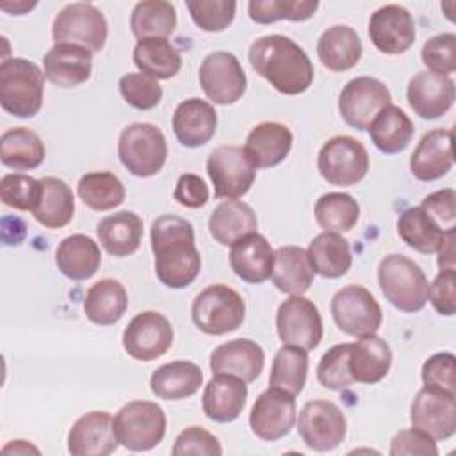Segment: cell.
Segmentation results:
<instances>
[{"label": "cell", "mask_w": 456, "mask_h": 456, "mask_svg": "<svg viewBox=\"0 0 456 456\" xmlns=\"http://www.w3.org/2000/svg\"><path fill=\"white\" fill-rule=\"evenodd\" d=\"M155 274L169 289H185L200 274L201 256L192 224L175 214L159 216L150 228Z\"/></svg>", "instance_id": "obj_1"}, {"label": "cell", "mask_w": 456, "mask_h": 456, "mask_svg": "<svg viewBox=\"0 0 456 456\" xmlns=\"http://www.w3.org/2000/svg\"><path fill=\"white\" fill-rule=\"evenodd\" d=\"M248 57L253 69L281 94H301L314 82L310 57L289 36L267 34L255 39Z\"/></svg>", "instance_id": "obj_2"}, {"label": "cell", "mask_w": 456, "mask_h": 456, "mask_svg": "<svg viewBox=\"0 0 456 456\" xmlns=\"http://www.w3.org/2000/svg\"><path fill=\"white\" fill-rule=\"evenodd\" d=\"M45 96V71L21 57L4 59L0 64V105L14 118H32Z\"/></svg>", "instance_id": "obj_3"}, {"label": "cell", "mask_w": 456, "mask_h": 456, "mask_svg": "<svg viewBox=\"0 0 456 456\" xmlns=\"http://www.w3.org/2000/svg\"><path fill=\"white\" fill-rule=\"evenodd\" d=\"M378 283L385 299L401 312L413 314L428 303V278L420 265L404 255L392 253L379 262Z\"/></svg>", "instance_id": "obj_4"}, {"label": "cell", "mask_w": 456, "mask_h": 456, "mask_svg": "<svg viewBox=\"0 0 456 456\" xmlns=\"http://www.w3.org/2000/svg\"><path fill=\"white\" fill-rule=\"evenodd\" d=\"M191 317L200 331L207 335H224L242 326L246 303L235 289L224 283H214L194 297Z\"/></svg>", "instance_id": "obj_5"}, {"label": "cell", "mask_w": 456, "mask_h": 456, "mask_svg": "<svg viewBox=\"0 0 456 456\" xmlns=\"http://www.w3.org/2000/svg\"><path fill=\"white\" fill-rule=\"evenodd\" d=\"M118 157L134 176H153L164 167L167 159L166 137L151 123H132L119 134Z\"/></svg>", "instance_id": "obj_6"}, {"label": "cell", "mask_w": 456, "mask_h": 456, "mask_svg": "<svg viewBox=\"0 0 456 456\" xmlns=\"http://www.w3.org/2000/svg\"><path fill=\"white\" fill-rule=\"evenodd\" d=\"M118 442L128 451H150L166 435V413L151 401H130L114 415Z\"/></svg>", "instance_id": "obj_7"}, {"label": "cell", "mask_w": 456, "mask_h": 456, "mask_svg": "<svg viewBox=\"0 0 456 456\" xmlns=\"http://www.w3.org/2000/svg\"><path fill=\"white\" fill-rule=\"evenodd\" d=\"M317 169L330 185L351 187L365 178L369 153L358 139L337 135L328 139L319 150Z\"/></svg>", "instance_id": "obj_8"}, {"label": "cell", "mask_w": 456, "mask_h": 456, "mask_svg": "<svg viewBox=\"0 0 456 456\" xmlns=\"http://www.w3.org/2000/svg\"><path fill=\"white\" fill-rule=\"evenodd\" d=\"M109 34L103 12L93 4L73 2L59 11L52 23V39L55 43L78 45L91 53L105 46Z\"/></svg>", "instance_id": "obj_9"}, {"label": "cell", "mask_w": 456, "mask_h": 456, "mask_svg": "<svg viewBox=\"0 0 456 456\" xmlns=\"http://www.w3.org/2000/svg\"><path fill=\"white\" fill-rule=\"evenodd\" d=\"M331 315L340 331L351 337L374 335L383 321L376 297L362 285H346L331 299Z\"/></svg>", "instance_id": "obj_10"}, {"label": "cell", "mask_w": 456, "mask_h": 456, "mask_svg": "<svg viewBox=\"0 0 456 456\" xmlns=\"http://www.w3.org/2000/svg\"><path fill=\"white\" fill-rule=\"evenodd\" d=\"M297 433L306 447L326 452L338 447L347 433L344 411L331 401H308L297 417Z\"/></svg>", "instance_id": "obj_11"}, {"label": "cell", "mask_w": 456, "mask_h": 456, "mask_svg": "<svg viewBox=\"0 0 456 456\" xmlns=\"http://www.w3.org/2000/svg\"><path fill=\"white\" fill-rule=\"evenodd\" d=\"M207 173L214 185L216 198H242L253 185L256 169L240 146L226 144L212 150L207 157Z\"/></svg>", "instance_id": "obj_12"}, {"label": "cell", "mask_w": 456, "mask_h": 456, "mask_svg": "<svg viewBox=\"0 0 456 456\" xmlns=\"http://www.w3.org/2000/svg\"><path fill=\"white\" fill-rule=\"evenodd\" d=\"M200 86L205 96L216 105H232L246 91V73L232 52L217 50L200 64Z\"/></svg>", "instance_id": "obj_13"}, {"label": "cell", "mask_w": 456, "mask_h": 456, "mask_svg": "<svg viewBox=\"0 0 456 456\" xmlns=\"http://www.w3.org/2000/svg\"><path fill=\"white\" fill-rule=\"evenodd\" d=\"M392 102L388 87L374 77H356L349 80L338 94V112L342 119L356 130H367L372 119Z\"/></svg>", "instance_id": "obj_14"}, {"label": "cell", "mask_w": 456, "mask_h": 456, "mask_svg": "<svg viewBox=\"0 0 456 456\" xmlns=\"http://www.w3.org/2000/svg\"><path fill=\"white\" fill-rule=\"evenodd\" d=\"M276 331L285 346H296L305 351L315 349L322 340V319L314 301L301 296H290L276 312Z\"/></svg>", "instance_id": "obj_15"}, {"label": "cell", "mask_w": 456, "mask_h": 456, "mask_svg": "<svg viewBox=\"0 0 456 456\" xmlns=\"http://www.w3.org/2000/svg\"><path fill=\"white\" fill-rule=\"evenodd\" d=\"M173 338L175 331L167 317L153 310H144L128 322L121 342L130 358L137 362H151L169 351Z\"/></svg>", "instance_id": "obj_16"}, {"label": "cell", "mask_w": 456, "mask_h": 456, "mask_svg": "<svg viewBox=\"0 0 456 456\" xmlns=\"http://www.w3.org/2000/svg\"><path fill=\"white\" fill-rule=\"evenodd\" d=\"M411 428L433 440H447L456 433V395L435 387H422L410 408Z\"/></svg>", "instance_id": "obj_17"}, {"label": "cell", "mask_w": 456, "mask_h": 456, "mask_svg": "<svg viewBox=\"0 0 456 456\" xmlns=\"http://www.w3.org/2000/svg\"><path fill=\"white\" fill-rule=\"evenodd\" d=\"M296 413L294 395L269 387L256 397L251 408L249 428L258 438L274 442L290 433L296 424Z\"/></svg>", "instance_id": "obj_18"}, {"label": "cell", "mask_w": 456, "mask_h": 456, "mask_svg": "<svg viewBox=\"0 0 456 456\" xmlns=\"http://www.w3.org/2000/svg\"><path fill=\"white\" fill-rule=\"evenodd\" d=\"M369 37L381 53H404L411 48L417 37L413 16L403 5H383L370 14Z\"/></svg>", "instance_id": "obj_19"}, {"label": "cell", "mask_w": 456, "mask_h": 456, "mask_svg": "<svg viewBox=\"0 0 456 456\" xmlns=\"http://www.w3.org/2000/svg\"><path fill=\"white\" fill-rule=\"evenodd\" d=\"M118 445L114 419L109 411L84 413L68 433V451L73 456H107Z\"/></svg>", "instance_id": "obj_20"}, {"label": "cell", "mask_w": 456, "mask_h": 456, "mask_svg": "<svg viewBox=\"0 0 456 456\" xmlns=\"http://www.w3.org/2000/svg\"><path fill=\"white\" fill-rule=\"evenodd\" d=\"M406 98L417 116L424 119L442 118L454 103V80L433 71H420L408 82Z\"/></svg>", "instance_id": "obj_21"}, {"label": "cell", "mask_w": 456, "mask_h": 456, "mask_svg": "<svg viewBox=\"0 0 456 456\" xmlns=\"http://www.w3.org/2000/svg\"><path fill=\"white\" fill-rule=\"evenodd\" d=\"M265 363L264 349L251 338H233L217 346L210 354L212 374H230L244 383L255 381Z\"/></svg>", "instance_id": "obj_22"}, {"label": "cell", "mask_w": 456, "mask_h": 456, "mask_svg": "<svg viewBox=\"0 0 456 456\" xmlns=\"http://www.w3.org/2000/svg\"><path fill=\"white\" fill-rule=\"evenodd\" d=\"M452 164V132L445 128L424 134L410 157V171L420 182H433L445 176Z\"/></svg>", "instance_id": "obj_23"}, {"label": "cell", "mask_w": 456, "mask_h": 456, "mask_svg": "<svg viewBox=\"0 0 456 456\" xmlns=\"http://www.w3.org/2000/svg\"><path fill=\"white\" fill-rule=\"evenodd\" d=\"M93 53L78 45L55 43L43 57L45 77L59 87H77L89 80Z\"/></svg>", "instance_id": "obj_24"}, {"label": "cell", "mask_w": 456, "mask_h": 456, "mask_svg": "<svg viewBox=\"0 0 456 456\" xmlns=\"http://www.w3.org/2000/svg\"><path fill=\"white\" fill-rule=\"evenodd\" d=\"M292 141L294 137L287 125L262 121L251 128L242 150L255 169H264L283 162L290 153Z\"/></svg>", "instance_id": "obj_25"}, {"label": "cell", "mask_w": 456, "mask_h": 456, "mask_svg": "<svg viewBox=\"0 0 456 456\" xmlns=\"http://www.w3.org/2000/svg\"><path fill=\"white\" fill-rule=\"evenodd\" d=\"M274 251L271 242L258 232L237 239L230 249L232 271L248 283H264L271 278Z\"/></svg>", "instance_id": "obj_26"}, {"label": "cell", "mask_w": 456, "mask_h": 456, "mask_svg": "<svg viewBox=\"0 0 456 456\" xmlns=\"http://www.w3.org/2000/svg\"><path fill=\"white\" fill-rule=\"evenodd\" d=\"M217 128L216 109L200 98H189L176 105L173 114V132L185 148H200L207 144Z\"/></svg>", "instance_id": "obj_27"}, {"label": "cell", "mask_w": 456, "mask_h": 456, "mask_svg": "<svg viewBox=\"0 0 456 456\" xmlns=\"http://www.w3.org/2000/svg\"><path fill=\"white\" fill-rule=\"evenodd\" d=\"M248 387L242 379L230 374H214L205 385L201 406L203 413L219 424H228L239 419L246 406Z\"/></svg>", "instance_id": "obj_28"}, {"label": "cell", "mask_w": 456, "mask_h": 456, "mask_svg": "<svg viewBox=\"0 0 456 456\" xmlns=\"http://www.w3.org/2000/svg\"><path fill=\"white\" fill-rule=\"evenodd\" d=\"M390 365H392V349L376 333L367 337H358L356 342L349 344L347 369L354 383L374 385L388 374Z\"/></svg>", "instance_id": "obj_29"}, {"label": "cell", "mask_w": 456, "mask_h": 456, "mask_svg": "<svg viewBox=\"0 0 456 456\" xmlns=\"http://www.w3.org/2000/svg\"><path fill=\"white\" fill-rule=\"evenodd\" d=\"M362 39L354 28L347 25H333L326 28L317 41V57L321 64L333 73L354 68L362 59Z\"/></svg>", "instance_id": "obj_30"}, {"label": "cell", "mask_w": 456, "mask_h": 456, "mask_svg": "<svg viewBox=\"0 0 456 456\" xmlns=\"http://www.w3.org/2000/svg\"><path fill=\"white\" fill-rule=\"evenodd\" d=\"M55 264L57 269L69 280H89L96 274L102 264L100 246L89 235H68L59 242L55 249Z\"/></svg>", "instance_id": "obj_31"}, {"label": "cell", "mask_w": 456, "mask_h": 456, "mask_svg": "<svg viewBox=\"0 0 456 456\" xmlns=\"http://www.w3.org/2000/svg\"><path fill=\"white\" fill-rule=\"evenodd\" d=\"M96 235L109 255L118 258L128 256L141 246L142 219L132 210L105 216L96 224Z\"/></svg>", "instance_id": "obj_32"}, {"label": "cell", "mask_w": 456, "mask_h": 456, "mask_svg": "<svg viewBox=\"0 0 456 456\" xmlns=\"http://www.w3.org/2000/svg\"><path fill=\"white\" fill-rule=\"evenodd\" d=\"M203 385L200 365L187 360H176L160 365L150 378L153 395L164 401H178L194 395Z\"/></svg>", "instance_id": "obj_33"}, {"label": "cell", "mask_w": 456, "mask_h": 456, "mask_svg": "<svg viewBox=\"0 0 456 456\" xmlns=\"http://www.w3.org/2000/svg\"><path fill=\"white\" fill-rule=\"evenodd\" d=\"M314 276L315 273L303 248L280 246L274 251V265L271 278L278 290L290 296H301L314 283Z\"/></svg>", "instance_id": "obj_34"}, {"label": "cell", "mask_w": 456, "mask_h": 456, "mask_svg": "<svg viewBox=\"0 0 456 456\" xmlns=\"http://www.w3.org/2000/svg\"><path fill=\"white\" fill-rule=\"evenodd\" d=\"M128 308V294L121 281L103 278L93 283L84 299L86 317L98 326L116 324Z\"/></svg>", "instance_id": "obj_35"}, {"label": "cell", "mask_w": 456, "mask_h": 456, "mask_svg": "<svg viewBox=\"0 0 456 456\" xmlns=\"http://www.w3.org/2000/svg\"><path fill=\"white\" fill-rule=\"evenodd\" d=\"M258 221L255 210L239 200L219 203L208 217V232L221 246H232L237 239L256 232Z\"/></svg>", "instance_id": "obj_36"}, {"label": "cell", "mask_w": 456, "mask_h": 456, "mask_svg": "<svg viewBox=\"0 0 456 456\" xmlns=\"http://www.w3.org/2000/svg\"><path fill=\"white\" fill-rule=\"evenodd\" d=\"M306 255L314 273L330 280L344 276L353 264L349 242L340 233L333 232L315 235L308 244Z\"/></svg>", "instance_id": "obj_37"}, {"label": "cell", "mask_w": 456, "mask_h": 456, "mask_svg": "<svg viewBox=\"0 0 456 456\" xmlns=\"http://www.w3.org/2000/svg\"><path fill=\"white\" fill-rule=\"evenodd\" d=\"M75 214V196L71 187L57 176L41 178V198L34 208V219L50 230L64 228Z\"/></svg>", "instance_id": "obj_38"}, {"label": "cell", "mask_w": 456, "mask_h": 456, "mask_svg": "<svg viewBox=\"0 0 456 456\" xmlns=\"http://www.w3.org/2000/svg\"><path fill=\"white\" fill-rule=\"evenodd\" d=\"M367 130L374 146L385 155H395L406 150L415 134L408 114L392 103L372 119Z\"/></svg>", "instance_id": "obj_39"}, {"label": "cell", "mask_w": 456, "mask_h": 456, "mask_svg": "<svg viewBox=\"0 0 456 456\" xmlns=\"http://www.w3.org/2000/svg\"><path fill=\"white\" fill-rule=\"evenodd\" d=\"M45 153L41 137L25 126L9 128L0 137V160L9 169H36L45 160Z\"/></svg>", "instance_id": "obj_40"}, {"label": "cell", "mask_w": 456, "mask_h": 456, "mask_svg": "<svg viewBox=\"0 0 456 456\" xmlns=\"http://www.w3.org/2000/svg\"><path fill=\"white\" fill-rule=\"evenodd\" d=\"M130 28L137 41L167 39L176 28V9L166 0L137 2L130 14Z\"/></svg>", "instance_id": "obj_41"}, {"label": "cell", "mask_w": 456, "mask_h": 456, "mask_svg": "<svg viewBox=\"0 0 456 456\" xmlns=\"http://www.w3.org/2000/svg\"><path fill=\"white\" fill-rule=\"evenodd\" d=\"M132 57L141 73L155 80L173 78L182 68V57L167 39L137 41Z\"/></svg>", "instance_id": "obj_42"}, {"label": "cell", "mask_w": 456, "mask_h": 456, "mask_svg": "<svg viewBox=\"0 0 456 456\" xmlns=\"http://www.w3.org/2000/svg\"><path fill=\"white\" fill-rule=\"evenodd\" d=\"M397 233L406 246L424 255L436 253L445 237V232L420 207H410L401 212Z\"/></svg>", "instance_id": "obj_43"}, {"label": "cell", "mask_w": 456, "mask_h": 456, "mask_svg": "<svg viewBox=\"0 0 456 456\" xmlns=\"http://www.w3.org/2000/svg\"><path fill=\"white\" fill-rule=\"evenodd\" d=\"M77 192L82 203L96 212L119 207L126 196L123 182L110 171L86 173L77 183Z\"/></svg>", "instance_id": "obj_44"}, {"label": "cell", "mask_w": 456, "mask_h": 456, "mask_svg": "<svg viewBox=\"0 0 456 456\" xmlns=\"http://www.w3.org/2000/svg\"><path fill=\"white\" fill-rule=\"evenodd\" d=\"M308 374V354L296 346H285L278 349L273 358L269 387L280 388L290 395H299L305 388Z\"/></svg>", "instance_id": "obj_45"}, {"label": "cell", "mask_w": 456, "mask_h": 456, "mask_svg": "<svg viewBox=\"0 0 456 456\" xmlns=\"http://www.w3.org/2000/svg\"><path fill=\"white\" fill-rule=\"evenodd\" d=\"M315 221L324 232L342 233L354 228L360 219V205L347 192H326L315 203Z\"/></svg>", "instance_id": "obj_46"}, {"label": "cell", "mask_w": 456, "mask_h": 456, "mask_svg": "<svg viewBox=\"0 0 456 456\" xmlns=\"http://www.w3.org/2000/svg\"><path fill=\"white\" fill-rule=\"evenodd\" d=\"M317 7V0H251L248 12L255 23L269 25L280 20L306 21L315 14Z\"/></svg>", "instance_id": "obj_47"}, {"label": "cell", "mask_w": 456, "mask_h": 456, "mask_svg": "<svg viewBox=\"0 0 456 456\" xmlns=\"http://www.w3.org/2000/svg\"><path fill=\"white\" fill-rule=\"evenodd\" d=\"M41 198V180L23 173H7L0 180V200L5 207L34 212Z\"/></svg>", "instance_id": "obj_48"}, {"label": "cell", "mask_w": 456, "mask_h": 456, "mask_svg": "<svg viewBox=\"0 0 456 456\" xmlns=\"http://www.w3.org/2000/svg\"><path fill=\"white\" fill-rule=\"evenodd\" d=\"M187 11L196 27L203 32H221L235 18L237 4L232 0H189Z\"/></svg>", "instance_id": "obj_49"}, {"label": "cell", "mask_w": 456, "mask_h": 456, "mask_svg": "<svg viewBox=\"0 0 456 456\" xmlns=\"http://www.w3.org/2000/svg\"><path fill=\"white\" fill-rule=\"evenodd\" d=\"M118 86L123 100L137 110H150L162 100V87L159 80L144 73H126L119 78Z\"/></svg>", "instance_id": "obj_50"}, {"label": "cell", "mask_w": 456, "mask_h": 456, "mask_svg": "<svg viewBox=\"0 0 456 456\" xmlns=\"http://www.w3.org/2000/svg\"><path fill=\"white\" fill-rule=\"evenodd\" d=\"M347 358L349 344H337L322 354L317 365V379L324 388L344 390L354 383L347 369Z\"/></svg>", "instance_id": "obj_51"}, {"label": "cell", "mask_w": 456, "mask_h": 456, "mask_svg": "<svg viewBox=\"0 0 456 456\" xmlns=\"http://www.w3.org/2000/svg\"><path fill=\"white\" fill-rule=\"evenodd\" d=\"M420 57L428 71L444 77L452 75L456 71V34L442 32L429 37L420 50Z\"/></svg>", "instance_id": "obj_52"}, {"label": "cell", "mask_w": 456, "mask_h": 456, "mask_svg": "<svg viewBox=\"0 0 456 456\" xmlns=\"http://www.w3.org/2000/svg\"><path fill=\"white\" fill-rule=\"evenodd\" d=\"M171 452L175 456H219L223 454V447L210 431L200 426H189L176 436Z\"/></svg>", "instance_id": "obj_53"}, {"label": "cell", "mask_w": 456, "mask_h": 456, "mask_svg": "<svg viewBox=\"0 0 456 456\" xmlns=\"http://www.w3.org/2000/svg\"><path fill=\"white\" fill-rule=\"evenodd\" d=\"M422 383L426 387L442 388L447 392L456 390V379H454V354L449 351L436 353L429 356L420 370Z\"/></svg>", "instance_id": "obj_54"}, {"label": "cell", "mask_w": 456, "mask_h": 456, "mask_svg": "<svg viewBox=\"0 0 456 456\" xmlns=\"http://www.w3.org/2000/svg\"><path fill=\"white\" fill-rule=\"evenodd\" d=\"M388 452L390 456H411V454L436 456L438 447H436V440H433L429 435H426L417 428H410V429H401L394 435Z\"/></svg>", "instance_id": "obj_55"}, {"label": "cell", "mask_w": 456, "mask_h": 456, "mask_svg": "<svg viewBox=\"0 0 456 456\" xmlns=\"http://www.w3.org/2000/svg\"><path fill=\"white\" fill-rule=\"evenodd\" d=\"M420 208L444 230H454L456 223V192L454 189H442L428 194Z\"/></svg>", "instance_id": "obj_56"}, {"label": "cell", "mask_w": 456, "mask_h": 456, "mask_svg": "<svg viewBox=\"0 0 456 456\" xmlns=\"http://www.w3.org/2000/svg\"><path fill=\"white\" fill-rule=\"evenodd\" d=\"M428 299L433 308L445 317L454 315L456 312V271L454 269H440L429 285Z\"/></svg>", "instance_id": "obj_57"}, {"label": "cell", "mask_w": 456, "mask_h": 456, "mask_svg": "<svg viewBox=\"0 0 456 456\" xmlns=\"http://www.w3.org/2000/svg\"><path fill=\"white\" fill-rule=\"evenodd\" d=\"M208 187L205 180L194 173H183L180 175L173 198L187 208H200L208 201Z\"/></svg>", "instance_id": "obj_58"}, {"label": "cell", "mask_w": 456, "mask_h": 456, "mask_svg": "<svg viewBox=\"0 0 456 456\" xmlns=\"http://www.w3.org/2000/svg\"><path fill=\"white\" fill-rule=\"evenodd\" d=\"M454 242H456V228L447 230L445 237L438 248V267L440 269H454Z\"/></svg>", "instance_id": "obj_59"}, {"label": "cell", "mask_w": 456, "mask_h": 456, "mask_svg": "<svg viewBox=\"0 0 456 456\" xmlns=\"http://www.w3.org/2000/svg\"><path fill=\"white\" fill-rule=\"evenodd\" d=\"M2 452L4 454H28V452L39 454V449L28 444L27 440H11L2 447Z\"/></svg>", "instance_id": "obj_60"}, {"label": "cell", "mask_w": 456, "mask_h": 456, "mask_svg": "<svg viewBox=\"0 0 456 456\" xmlns=\"http://www.w3.org/2000/svg\"><path fill=\"white\" fill-rule=\"evenodd\" d=\"M4 11H7V12H11V14H23V12H27V11H30L32 7H36V2L34 4H27V2H14V5L12 7H7V5H0Z\"/></svg>", "instance_id": "obj_61"}]
</instances>
